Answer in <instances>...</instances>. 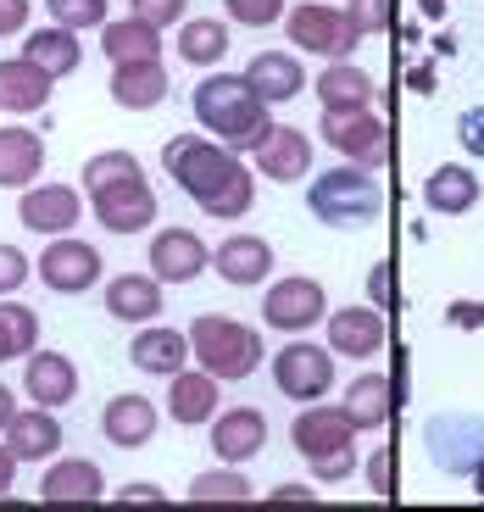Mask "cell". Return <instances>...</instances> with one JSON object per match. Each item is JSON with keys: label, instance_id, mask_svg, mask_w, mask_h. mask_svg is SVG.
<instances>
[{"label": "cell", "instance_id": "46", "mask_svg": "<svg viewBox=\"0 0 484 512\" xmlns=\"http://www.w3.org/2000/svg\"><path fill=\"white\" fill-rule=\"evenodd\" d=\"M117 507H167V496L156 485H128L117 490Z\"/></svg>", "mask_w": 484, "mask_h": 512}, {"label": "cell", "instance_id": "16", "mask_svg": "<svg viewBox=\"0 0 484 512\" xmlns=\"http://www.w3.org/2000/svg\"><path fill=\"white\" fill-rule=\"evenodd\" d=\"M262 446H268V418L256 407H229V412H217L212 418V451L217 462H251L262 457Z\"/></svg>", "mask_w": 484, "mask_h": 512}, {"label": "cell", "instance_id": "36", "mask_svg": "<svg viewBox=\"0 0 484 512\" xmlns=\"http://www.w3.org/2000/svg\"><path fill=\"white\" fill-rule=\"evenodd\" d=\"M39 346V312L23 301H0V362H17Z\"/></svg>", "mask_w": 484, "mask_h": 512}, {"label": "cell", "instance_id": "38", "mask_svg": "<svg viewBox=\"0 0 484 512\" xmlns=\"http://www.w3.org/2000/svg\"><path fill=\"white\" fill-rule=\"evenodd\" d=\"M128 173H145V167L134 162L128 151H101V156H90V162H84V173H78V179H84V195H95V190H106V184L128 179Z\"/></svg>", "mask_w": 484, "mask_h": 512}, {"label": "cell", "instance_id": "7", "mask_svg": "<svg viewBox=\"0 0 484 512\" xmlns=\"http://www.w3.org/2000/svg\"><path fill=\"white\" fill-rule=\"evenodd\" d=\"M273 384L290 401H323L334 390V351L312 346V340H290L284 351H273Z\"/></svg>", "mask_w": 484, "mask_h": 512}, {"label": "cell", "instance_id": "23", "mask_svg": "<svg viewBox=\"0 0 484 512\" xmlns=\"http://www.w3.org/2000/svg\"><path fill=\"white\" fill-rule=\"evenodd\" d=\"M45 173V140L34 128H0V190H28Z\"/></svg>", "mask_w": 484, "mask_h": 512}, {"label": "cell", "instance_id": "15", "mask_svg": "<svg viewBox=\"0 0 484 512\" xmlns=\"http://www.w3.org/2000/svg\"><path fill=\"white\" fill-rule=\"evenodd\" d=\"M106 496V474L90 457H62L51 462V474L39 479V501L45 507H95Z\"/></svg>", "mask_w": 484, "mask_h": 512}, {"label": "cell", "instance_id": "18", "mask_svg": "<svg viewBox=\"0 0 484 512\" xmlns=\"http://www.w3.org/2000/svg\"><path fill=\"white\" fill-rule=\"evenodd\" d=\"M23 390L34 407H67V401L78 396V368L73 357H62V351H28V368H23Z\"/></svg>", "mask_w": 484, "mask_h": 512}, {"label": "cell", "instance_id": "48", "mask_svg": "<svg viewBox=\"0 0 484 512\" xmlns=\"http://www.w3.org/2000/svg\"><path fill=\"white\" fill-rule=\"evenodd\" d=\"M318 501V490H306V485H279L268 496V507H312Z\"/></svg>", "mask_w": 484, "mask_h": 512}, {"label": "cell", "instance_id": "2", "mask_svg": "<svg viewBox=\"0 0 484 512\" xmlns=\"http://www.w3.org/2000/svg\"><path fill=\"white\" fill-rule=\"evenodd\" d=\"M195 123L206 134L229 145V151H262V140L273 134L268 101L251 90L245 73H212L195 84Z\"/></svg>", "mask_w": 484, "mask_h": 512}, {"label": "cell", "instance_id": "8", "mask_svg": "<svg viewBox=\"0 0 484 512\" xmlns=\"http://www.w3.org/2000/svg\"><path fill=\"white\" fill-rule=\"evenodd\" d=\"M323 318H329V295H323L318 279H306V273H290V279L268 284V295H262V323H268V329L306 334Z\"/></svg>", "mask_w": 484, "mask_h": 512}, {"label": "cell", "instance_id": "4", "mask_svg": "<svg viewBox=\"0 0 484 512\" xmlns=\"http://www.w3.org/2000/svg\"><path fill=\"white\" fill-rule=\"evenodd\" d=\"M306 206H312V218L329 223V229H362V223H373L384 212V190L368 167L345 162V167H329V173L312 179Z\"/></svg>", "mask_w": 484, "mask_h": 512}, {"label": "cell", "instance_id": "53", "mask_svg": "<svg viewBox=\"0 0 484 512\" xmlns=\"http://www.w3.org/2000/svg\"><path fill=\"white\" fill-rule=\"evenodd\" d=\"M412 90H434V73H429V67H412Z\"/></svg>", "mask_w": 484, "mask_h": 512}, {"label": "cell", "instance_id": "52", "mask_svg": "<svg viewBox=\"0 0 484 512\" xmlns=\"http://www.w3.org/2000/svg\"><path fill=\"white\" fill-rule=\"evenodd\" d=\"M12 412H17V396H12V390H6V384H0V429L12 423Z\"/></svg>", "mask_w": 484, "mask_h": 512}, {"label": "cell", "instance_id": "3", "mask_svg": "<svg viewBox=\"0 0 484 512\" xmlns=\"http://www.w3.org/2000/svg\"><path fill=\"white\" fill-rule=\"evenodd\" d=\"M357 423L345 407H306L301 418L290 423L295 451L306 457V468L323 479V485H340V479L357 474Z\"/></svg>", "mask_w": 484, "mask_h": 512}, {"label": "cell", "instance_id": "55", "mask_svg": "<svg viewBox=\"0 0 484 512\" xmlns=\"http://www.w3.org/2000/svg\"><path fill=\"white\" fill-rule=\"evenodd\" d=\"M473 490H479V496H484V468H479V474H473Z\"/></svg>", "mask_w": 484, "mask_h": 512}, {"label": "cell", "instance_id": "22", "mask_svg": "<svg viewBox=\"0 0 484 512\" xmlns=\"http://www.w3.org/2000/svg\"><path fill=\"white\" fill-rule=\"evenodd\" d=\"M217 279H229V284H262L273 273V245L262 240V234H229V240L217 245Z\"/></svg>", "mask_w": 484, "mask_h": 512}, {"label": "cell", "instance_id": "19", "mask_svg": "<svg viewBox=\"0 0 484 512\" xmlns=\"http://www.w3.org/2000/svg\"><path fill=\"white\" fill-rule=\"evenodd\" d=\"M0 435H6V446H12L17 462H45V457L62 451V423H56L51 407H28V412L17 407Z\"/></svg>", "mask_w": 484, "mask_h": 512}, {"label": "cell", "instance_id": "1", "mask_svg": "<svg viewBox=\"0 0 484 512\" xmlns=\"http://www.w3.org/2000/svg\"><path fill=\"white\" fill-rule=\"evenodd\" d=\"M162 167L167 179L179 184L206 218L234 223L256 206V179L251 167L240 162V151H229L223 140H206V134H179V140L162 145Z\"/></svg>", "mask_w": 484, "mask_h": 512}, {"label": "cell", "instance_id": "5", "mask_svg": "<svg viewBox=\"0 0 484 512\" xmlns=\"http://www.w3.org/2000/svg\"><path fill=\"white\" fill-rule=\"evenodd\" d=\"M190 357L229 384V379H251L268 351H262V334L240 318H195L190 323Z\"/></svg>", "mask_w": 484, "mask_h": 512}, {"label": "cell", "instance_id": "27", "mask_svg": "<svg viewBox=\"0 0 484 512\" xmlns=\"http://www.w3.org/2000/svg\"><path fill=\"white\" fill-rule=\"evenodd\" d=\"M245 78H251V90L268 106L295 101V95L306 90V73H301V62H295L290 51H256L251 67H245Z\"/></svg>", "mask_w": 484, "mask_h": 512}, {"label": "cell", "instance_id": "45", "mask_svg": "<svg viewBox=\"0 0 484 512\" xmlns=\"http://www.w3.org/2000/svg\"><path fill=\"white\" fill-rule=\"evenodd\" d=\"M446 323H457V329H484V301H451Z\"/></svg>", "mask_w": 484, "mask_h": 512}, {"label": "cell", "instance_id": "37", "mask_svg": "<svg viewBox=\"0 0 484 512\" xmlns=\"http://www.w3.org/2000/svg\"><path fill=\"white\" fill-rule=\"evenodd\" d=\"M190 501L195 507H212V501H223V507H240V501H251V479L240 474V468H212V474H201L190 485Z\"/></svg>", "mask_w": 484, "mask_h": 512}, {"label": "cell", "instance_id": "9", "mask_svg": "<svg viewBox=\"0 0 484 512\" xmlns=\"http://www.w3.org/2000/svg\"><path fill=\"white\" fill-rule=\"evenodd\" d=\"M39 284L56 295H84L101 284V251L73 234H56L45 251H39Z\"/></svg>", "mask_w": 484, "mask_h": 512}, {"label": "cell", "instance_id": "51", "mask_svg": "<svg viewBox=\"0 0 484 512\" xmlns=\"http://www.w3.org/2000/svg\"><path fill=\"white\" fill-rule=\"evenodd\" d=\"M12 479H17V457H12V446H0V496L12 490Z\"/></svg>", "mask_w": 484, "mask_h": 512}, {"label": "cell", "instance_id": "28", "mask_svg": "<svg viewBox=\"0 0 484 512\" xmlns=\"http://www.w3.org/2000/svg\"><path fill=\"white\" fill-rule=\"evenodd\" d=\"M51 84L56 78L45 67H34L28 56H6L0 62V106L6 112H39V106L51 101Z\"/></svg>", "mask_w": 484, "mask_h": 512}, {"label": "cell", "instance_id": "33", "mask_svg": "<svg viewBox=\"0 0 484 512\" xmlns=\"http://www.w3.org/2000/svg\"><path fill=\"white\" fill-rule=\"evenodd\" d=\"M23 56L34 67H45L51 78H67V73H78V56H84V45H78V34L73 28H34L28 34V45H23Z\"/></svg>", "mask_w": 484, "mask_h": 512}, {"label": "cell", "instance_id": "47", "mask_svg": "<svg viewBox=\"0 0 484 512\" xmlns=\"http://www.w3.org/2000/svg\"><path fill=\"white\" fill-rule=\"evenodd\" d=\"M28 28V0H0V39Z\"/></svg>", "mask_w": 484, "mask_h": 512}, {"label": "cell", "instance_id": "49", "mask_svg": "<svg viewBox=\"0 0 484 512\" xmlns=\"http://www.w3.org/2000/svg\"><path fill=\"white\" fill-rule=\"evenodd\" d=\"M368 485L379 490V496H390V451H373V462H368Z\"/></svg>", "mask_w": 484, "mask_h": 512}, {"label": "cell", "instance_id": "20", "mask_svg": "<svg viewBox=\"0 0 484 512\" xmlns=\"http://www.w3.org/2000/svg\"><path fill=\"white\" fill-rule=\"evenodd\" d=\"M256 167H262V179H273V184H301L306 173H312V140H306V128L273 123V134L262 140V151H256Z\"/></svg>", "mask_w": 484, "mask_h": 512}, {"label": "cell", "instance_id": "44", "mask_svg": "<svg viewBox=\"0 0 484 512\" xmlns=\"http://www.w3.org/2000/svg\"><path fill=\"white\" fill-rule=\"evenodd\" d=\"M457 140H462V145H468V151L484 162V106H468V112L457 117Z\"/></svg>", "mask_w": 484, "mask_h": 512}, {"label": "cell", "instance_id": "41", "mask_svg": "<svg viewBox=\"0 0 484 512\" xmlns=\"http://www.w3.org/2000/svg\"><path fill=\"white\" fill-rule=\"evenodd\" d=\"M223 6H229V17L245 28H273L284 17V0H223Z\"/></svg>", "mask_w": 484, "mask_h": 512}, {"label": "cell", "instance_id": "30", "mask_svg": "<svg viewBox=\"0 0 484 512\" xmlns=\"http://www.w3.org/2000/svg\"><path fill=\"white\" fill-rule=\"evenodd\" d=\"M423 201H429V212H440V218H462V212L479 206V179H473L468 167L446 162V167H434V173H429Z\"/></svg>", "mask_w": 484, "mask_h": 512}, {"label": "cell", "instance_id": "40", "mask_svg": "<svg viewBox=\"0 0 484 512\" xmlns=\"http://www.w3.org/2000/svg\"><path fill=\"white\" fill-rule=\"evenodd\" d=\"M184 12H190V0H128V17H140V23H151V28L184 23Z\"/></svg>", "mask_w": 484, "mask_h": 512}, {"label": "cell", "instance_id": "31", "mask_svg": "<svg viewBox=\"0 0 484 512\" xmlns=\"http://www.w3.org/2000/svg\"><path fill=\"white\" fill-rule=\"evenodd\" d=\"M101 51L112 56V67L123 62H156L162 56V28L140 23V17H117L101 28Z\"/></svg>", "mask_w": 484, "mask_h": 512}, {"label": "cell", "instance_id": "14", "mask_svg": "<svg viewBox=\"0 0 484 512\" xmlns=\"http://www.w3.org/2000/svg\"><path fill=\"white\" fill-rule=\"evenodd\" d=\"M206 268H212V251H206V240L195 229H162L151 240V273L162 284H190Z\"/></svg>", "mask_w": 484, "mask_h": 512}, {"label": "cell", "instance_id": "6", "mask_svg": "<svg viewBox=\"0 0 484 512\" xmlns=\"http://www.w3.org/2000/svg\"><path fill=\"white\" fill-rule=\"evenodd\" d=\"M429 462L451 479H473L484 468V418L479 412H434L423 423Z\"/></svg>", "mask_w": 484, "mask_h": 512}, {"label": "cell", "instance_id": "34", "mask_svg": "<svg viewBox=\"0 0 484 512\" xmlns=\"http://www.w3.org/2000/svg\"><path fill=\"white\" fill-rule=\"evenodd\" d=\"M345 412H351V423H357L362 435L368 429H384L390 423V379L384 373H362V379H351V390H345V401H340Z\"/></svg>", "mask_w": 484, "mask_h": 512}, {"label": "cell", "instance_id": "26", "mask_svg": "<svg viewBox=\"0 0 484 512\" xmlns=\"http://www.w3.org/2000/svg\"><path fill=\"white\" fill-rule=\"evenodd\" d=\"M173 390H167V412H173V423H184V429H195V423H212L217 418V373H173Z\"/></svg>", "mask_w": 484, "mask_h": 512}, {"label": "cell", "instance_id": "21", "mask_svg": "<svg viewBox=\"0 0 484 512\" xmlns=\"http://www.w3.org/2000/svg\"><path fill=\"white\" fill-rule=\"evenodd\" d=\"M329 351L334 357H373L384 346V318L379 307H345V312H329Z\"/></svg>", "mask_w": 484, "mask_h": 512}, {"label": "cell", "instance_id": "39", "mask_svg": "<svg viewBox=\"0 0 484 512\" xmlns=\"http://www.w3.org/2000/svg\"><path fill=\"white\" fill-rule=\"evenodd\" d=\"M45 12H51L56 28H73V34L106 28V0H45Z\"/></svg>", "mask_w": 484, "mask_h": 512}, {"label": "cell", "instance_id": "10", "mask_svg": "<svg viewBox=\"0 0 484 512\" xmlns=\"http://www.w3.org/2000/svg\"><path fill=\"white\" fill-rule=\"evenodd\" d=\"M284 23H290V45H301V51H312V56H334V62L351 56L357 51V39H362L357 23H351L340 6H306L301 0Z\"/></svg>", "mask_w": 484, "mask_h": 512}, {"label": "cell", "instance_id": "25", "mask_svg": "<svg viewBox=\"0 0 484 512\" xmlns=\"http://www.w3.org/2000/svg\"><path fill=\"white\" fill-rule=\"evenodd\" d=\"M128 357H134V368H140V373H156V379H173V373H179L184 362H190V334L151 323V329H140V334H134V346H128Z\"/></svg>", "mask_w": 484, "mask_h": 512}, {"label": "cell", "instance_id": "32", "mask_svg": "<svg viewBox=\"0 0 484 512\" xmlns=\"http://www.w3.org/2000/svg\"><path fill=\"white\" fill-rule=\"evenodd\" d=\"M312 90H318L323 112H357V106L373 101V78L362 73V67H351V62H329Z\"/></svg>", "mask_w": 484, "mask_h": 512}, {"label": "cell", "instance_id": "35", "mask_svg": "<svg viewBox=\"0 0 484 512\" xmlns=\"http://www.w3.org/2000/svg\"><path fill=\"white\" fill-rule=\"evenodd\" d=\"M179 56L190 67H217L229 56V23H217V17H184L179 23Z\"/></svg>", "mask_w": 484, "mask_h": 512}, {"label": "cell", "instance_id": "11", "mask_svg": "<svg viewBox=\"0 0 484 512\" xmlns=\"http://www.w3.org/2000/svg\"><path fill=\"white\" fill-rule=\"evenodd\" d=\"M90 206H95V218H101V229H112V234H140L156 223V190L145 184V173H128V179L95 190Z\"/></svg>", "mask_w": 484, "mask_h": 512}, {"label": "cell", "instance_id": "42", "mask_svg": "<svg viewBox=\"0 0 484 512\" xmlns=\"http://www.w3.org/2000/svg\"><path fill=\"white\" fill-rule=\"evenodd\" d=\"M345 17L357 23L362 39H368V34H384V28H390V0H351V6H345Z\"/></svg>", "mask_w": 484, "mask_h": 512}, {"label": "cell", "instance_id": "24", "mask_svg": "<svg viewBox=\"0 0 484 512\" xmlns=\"http://www.w3.org/2000/svg\"><path fill=\"white\" fill-rule=\"evenodd\" d=\"M112 101L123 112H151V106L167 101V67L162 56L156 62H123L112 67Z\"/></svg>", "mask_w": 484, "mask_h": 512}, {"label": "cell", "instance_id": "12", "mask_svg": "<svg viewBox=\"0 0 484 512\" xmlns=\"http://www.w3.org/2000/svg\"><path fill=\"white\" fill-rule=\"evenodd\" d=\"M318 134L345 156V162H357V167H379L384 156H390V145H384V123L368 112V106H357V112H323Z\"/></svg>", "mask_w": 484, "mask_h": 512}, {"label": "cell", "instance_id": "54", "mask_svg": "<svg viewBox=\"0 0 484 512\" xmlns=\"http://www.w3.org/2000/svg\"><path fill=\"white\" fill-rule=\"evenodd\" d=\"M423 6V17H446V0H418Z\"/></svg>", "mask_w": 484, "mask_h": 512}, {"label": "cell", "instance_id": "29", "mask_svg": "<svg viewBox=\"0 0 484 512\" xmlns=\"http://www.w3.org/2000/svg\"><path fill=\"white\" fill-rule=\"evenodd\" d=\"M106 312L117 323H151L162 312V279L156 273H123L106 284Z\"/></svg>", "mask_w": 484, "mask_h": 512}, {"label": "cell", "instance_id": "50", "mask_svg": "<svg viewBox=\"0 0 484 512\" xmlns=\"http://www.w3.org/2000/svg\"><path fill=\"white\" fill-rule=\"evenodd\" d=\"M368 295H373V307H384V301H390V268H384V262L368 273Z\"/></svg>", "mask_w": 484, "mask_h": 512}, {"label": "cell", "instance_id": "17", "mask_svg": "<svg viewBox=\"0 0 484 512\" xmlns=\"http://www.w3.org/2000/svg\"><path fill=\"white\" fill-rule=\"evenodd\" d=\"M156 423H162L156 401H151V396H134V390H128V396L106 401V412H101V435L112 440V446H123V451H140V446H151Z\"/></svg>", "mask_w": 484, "mask_h": 512}, {"label": "cell", "instance_id": "13", "mask_svg": "<svg viewBox=\"0 0 484 512\" xmlns=\"http://www.w3.org/2000/svg\"><path fill=\"white\" fill-rule=\"evenodd\" d=\"M17 218H23V229L34 234H73L78 218H84V201H78L73 184H39V190H23V201H17Z\"/></svg>", "mask_w": 484, "mask_h": 512}, {"label": "cell", "instance_id": "43", "mask_svg": "<svg viewBox=\"0 0 484 512\" xmlns=\"http://www.w3.org/2000/svg\"><path fill=\"white\" fill-rule=\"evenodd\" d=\"M28 273H34V262H28L17 245H0V295H12L28 284Z\"/></svg>", "mask_w": 484, "mask_h": 512}]
</instances>
